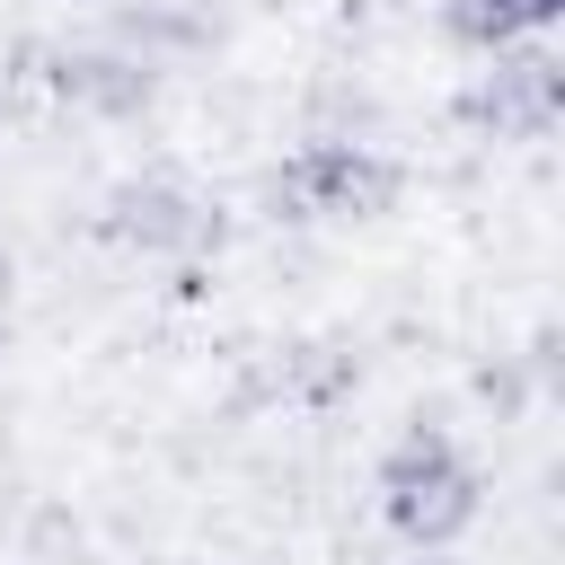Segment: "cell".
<instances>
[{
    "instance_id": "1",
    "label": "cell",
    "mask_w": 565,
    "mask_h": 565,
    "mask_svg": "<svg viewBox=\"0 0 565 565\" xmlns=\"http://www.w3.org/2000/svg\"><path fill=\"white\" fill-rule=\"evenodd\" d=\"M371 494H380V521H388L406 547H450V539L477 521L486 477H477V459L459 450V433H441V424H406V433L380 450Z\"/></svg>"
},
{
    "instance_id": "2",
    "label": "cell",
    "mask_w": 565,
    "mask_h": 565,
    "mask_svg": "<svg viewBox=\"0 0 565 565\" xmlns=\"http://www.w3.org/2000/svg\"><path fill=\"white\" fill-rule=\"evenodd\" d=\"M397 194V159L371 150V141H300L274 177H265V203L300 230H335V221H371L388 212Z\"/></svg>"
},
{
    "instance_id": "3",
    "label": "cell",
    "mask_w": 565,
    "mask_h": 565,
    "mask_svg": "<svg viewBox=\"0 0 565 565\" xmlns=\"http://www.w3.org/2000/svg\"><path fill=\"white\" fill-rule=\"evenodd\" d=\"M106 238L132 247V256L185 265V256H212V247H221V203L194 194L185 177L150 168V177H124V185L106 194Z\"/></svg>"
},
{
    "instance_id": "4",
    "label": "cell",
    "mask_w": 565,
    "mask_h": 565,
    "mask_svg": "<svg viewBox=\"0 0 565 565\" xmlns=\"http://www.w3.org/2000/svg\"><path fill=\"white\" fill-rule=\"evenodd\" d=\"M556 115H565V71H556V53H539V44L486 53V71H477V88H468V124H477V132H494V141H539V132H556Z\"/></svg>"
},
{
    "instance_id": "5",
    "label": "cell",
    "mask_w": 565,
    "mask_h": 565,
    "mask_svg": "<svg viewBox=\"0 0 565 565\" xmlns=\"http://www.w3.org/2000/svg\"><path fill=\"white\" fill-rule=\"evenodd\" d=\"M53 97L79 106V115L124 124V115H141L159 97V62H141L132 44H88V53H62L53 62Z\"/></svg>"
},
{
    "instance_id": "6",
    "label": "cell",
    "mask_w": 565,
    "mask_h": 565,
    "mask_svg": "<svg viewBox=\"0 0 565 565\" xmlns=\"http://www.w3.org/2000/svg\"><path fill=\"white\" fill-rule=\"evenodd\" d=\"M556 9H565V0H450L441 26H450L468 53H512V44H530Z\"/></svg>"
},
{
    "instance_id": "7",
    "label": "cell",
    "mask_w": 565,
    "mask_h": 565,
    "mask_svg": "<svg viewBox=\"0 0 565 565\" xmlns=\"http://www.w3.org/2000/svg\"><path fill=\"white\" fill-rule=\"evenodd\" d=\"M415 565H441V556H415Z\"/></svg>"
}]
</instances>
